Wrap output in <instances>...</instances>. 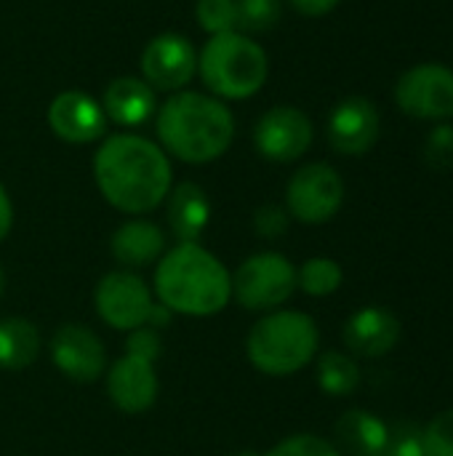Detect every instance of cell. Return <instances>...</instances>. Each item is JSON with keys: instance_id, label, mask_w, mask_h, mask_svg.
Masks as SVG:
<instances>
[{"instance_id": "6da1fadb", "label": "cell", "mask_w": 453, "mask_h": 456, "mask_svg": "<svg viewBox=\"0 0 453 456\" xmlns=\"http://www.w3.org/2000/svg\"><path fill=\"white\" fill-rule=\"evenodd\" d=\"M93 179L104 200L131 216L158 208L174 187L166 150L139 134H112L101 139L93 155Z\"/></svg>"}, {"instance_id": "7a4b0ae2", "label": "cell", "mask_w": 453, "mask_h": 456, "mask_svg": "<svg viewBox=\"0 0 453 456\" xmlns=\"http://www.w3.org/2000/svg\"><path fill=\"white\" fill-rule=\"evenodd\" d=\"M155 131L166 155L203 166L230 150L235 139V115L227 102L184 88L158 107Z\"/></svg>"}, {"instance_id": "3957f363", "label": "cell", "mask_w": 453, "mask_h": 456, "mask_svg": "<svg viewBox=\"0 0 453 456\" xmlns=\"http://www.w3.org/2000/svg\"><path fill=\"white\" fill-rule=\"evenodd\" d=\"M155 294L171 313L208 318L230 305L232 275L200 243H179L155 267Z\"/></svg>"}, {"instance_id": "277c9868", "label": "cell", "mask_w": 453, "mask_h": 456, "mask_svg": "<svg viewBox=\"0 0 453 456\" xmlns=\"http://www.w3.org/2000/svg\"><path fill=\"white\" fill-rule=\"evenodd\" d=\"M267 51L238 29L211 35L198 53V75L222 102L251 99L267 83Z\"/></svg>"}, {"instance_id": "5b68a950", "label": "cell", "mask_w": 453, "mask_h": 456, "mask_svg": "<svg viewBox=\"0 0 453 456\" xmlns=\"http://www.w3.org/2000/svg\"><path fill=\"white\" fill-rule=\"evenodd\" d=\"M320 347L318 323L296 310H272L254 323L246 350L256 371L267 377H291L312 363Z\"/></svg>"}, {"instance_id": "8992f818", "label": "cell", "mask_w": 453, "mask_h": 456, "mask_svg": "<svg viewBox=\"0 0 453 456\" xmlns=\"http://www.w3.org/2000/svg\"><path fill=\"white\" fill-rule=\"evenodd\" d=\"M296 291V267L278 251L248 256L232 275V297L254 313H272Z\"/></svg>"}, {"instance_id": "52a82bcc", "label": "cell", "mask_w": 453, "mask_h": 456, "mask_svg": "<svg viewBox=\"0 0 453 456\" xmlns=\"http://www.w3.org/2000/svg\"><path fill=\"white\" fill-rule=\"evenodd\" d=\"M344 203V182L328 163L302 166L286 187V211L304 224H326Z\"/></svg>"}, {"instance_id": "ba28073f", "label": "cell", "mask_w": 453, "mask_h": 456, "mask_svg": "<svg viewBox=\"0 0 453 456\" xmlns=\"http://www.w3.org/2000/svg\"><path fill=\"white\" fill-rule=\"evenodd\" d=\"M398 107L419 120L446 123L453 118V69L425 61L406 69L395 86Z\"/></svg>"}, {"instance_id": "9c48e42d", "label": "cell", "mask_w": 453, "mask_h": 456, "mask_svg": "<svg viewBox=\"0 0 453 456\" xmlns=\"http://www.w3.org/2000/svg\"><path fill=\"white\" fill-rule=\"evenodd\" d=\"M93 302L101 321L117 331H133L139 326H147L150 313L155 307L150 286L131 270L107 273L96 286Z\"/></svg>"}, {"instance_id": "30bf717a", "label": "cell", "mask_w": 453, "mask_h": 456, "mask_svg": "<svg viewBox=\"0 0 453 456\" xmlns=\"http://www.w3.org/2000/svg\"><path fill=\"white\" fill-rule=\"evenodd\" d=\"M312 136V120L291 104H278L267 110L254 126V144L259 155H264L272 163L299 160L310 150Z\"/></svg>"}, {"instance_id": "8fae6325", "label": "cell", "mask_w": 453, "mask_h": 456, "mask_svg": "<svg viewBox=\"0 0 453 456\" xmlns=\"http://www.w3.org/2000/svg\"><path fill=\"white\" fill-rule=\"evenodd\" d=\"M198 72V51L187 35L163 32L144 45L142 75L155 91H184Z\"/></svg>"}, {"instance_id": "7c38bea8", "label": "cell", "mask_w": 453, "mask_h": 456, "mask_svg": "<svg viewBox=\"0 0 453 456\" xmlns=\"http://www.w3.org/2000/svg\"><path fill=\"white\" fill-rule=\"evenodd\" d=\"M107 115L101 102L85 91H61L48 104V126L67 144H91L107 134Z\"/></svg>"}, {"instance_id": "4fadbf2b", "label": "cell", "mask_w": 453, "mask_h": 456, "mask_svg": "<svg viewBox=\"0 0 453 456\" xmlns=\"http://www.w3.org/2000/svg\"><path fill=\"white\" fill-rule=\"evenodd\" d=\"M51 361L72 382H93L107 371L101 339L80 323H67L53 334Z\"/></svg>"}, {"instance_id": "5bb4252c", "label": "cell", "mask_w": 453, "mask_h": 456, "mask_svg": "<svg viewBox=\"0 0 453 456\" xmlns=\"http://www.w3.org/2000/svg\"><path fill=\"white\" fill-rule=\"evenodd\" d=\"M379 139V110L366 96L342 99L328 115V142L339 155H363Z\"/></svg>"}, {"instance_id": "9a60e30c", "label": "cell", "mask_w": 453, "mask_h": 456, "mask_svg": "<svg viewBox=\"0 0 453 456\" xmlns=\"http://www.w3.org/2000/svg\"><path fill=\"white\" fill-rule=\"evenodd\" d=\"M107 393L112 403L125 414L147 411L158 398V374L155 366L136 355H123L112 363L107 374Z\"/></svg>"}, {"instance_id": "2e32d148", "label": "cell", "mask_w": 453, "mask_h": 456, "mask_svg": "<svg viewBox=\"0 0 453 456\" xmlns=\"http://www.w3.org/2000/svg\"><path fill=\"white\" fill-rule=\"evenodd\" d=\"M400 339V321L387 307L368 305L344 323V345L352 355L382 358Z\"/></svg>"}, {"instance_id": "e0dca14e", "label": "cell", "mask_w": 453, "mask_h": 456, "mask_svg": "<svg viewBox=\"0 0 453 456\" xmlns=\"http://www.w3.org/2000/svg\"><path fill=\"white\" fill-rule=\"evenodd\" d=\"M107 120L123 128H139L150 123L158 112V99L155 88L144 77H117L107 86L104 99H101Z\"/></svg>"}, {"instance_id": "ac0fdd59", "label": "cell", "mask_w": 453, "mask_h": 456, "mask_svg": "<svg viewBox=\"0 0 453 456\" xmlns=\"http://www.w3.org/2000/svg\"><path fill=\"white\" fill-rule=\"evenodd\" d=\"M109 251L123 267L139 270L158 262L166 254V235L150 219H131L115 230L109 240Z\"/></svg>"}, {"instance_id": "d6986e66", "label": "cell", "mask_w": 453, "mask_h": 456, "mask_svg": "<svg viewBox=\"0 0 453 456\" xmlns=\"http://www.w3.org/2000/svg\"><path fill=\"white\" fill-rule=\"evenodd\" d=\"M168 227L179 243H198L211 222V200L195 182H182L168 192Z\"/></svg>"}, {"instance_id": "ffe728a7", "label": "cell", "mask_w": 453, "mask_h": 456, "mask_svg": "<svg viewBox=\"0 0 453 456\" xmlns=\"http://www.w3.org/2000/svg\"><path fill=\"white\" fill-rule=\"evenodd\" d=\"M334 436L339 454L384 456L390 428L366 409H350L336 419Z\"/></svg>"}, {"instance_id": "44dd1931", "label": "cell", "mask_w": 453, "mask_h": 456, "mask_svg": "<svg viewBox=\"0 0 453 456\" xmlns=\"http://www.w3.org/2000/svg\"><path fill=\"white\" fill-rule=\"evenodd\" d=\"M40 355V331L24 318L0 321V369L21 371Z\"/></svg>"}, {"instance_id": "7402d4cb", "label": "cell", "mask_w": 453, "mask_h": 456, "mask_svg": "<svg viewBox=\"0 0 453 456\" xmlns=\"http://www.w3.org/2000/svg\"><path fill=\"white\" fill-rule=\"evenodd\" d=\"M318 385L331 398H344L360 385V369L355 358L339 350H328L318 358Z\"/></svg>"}, {"instance_id": "603a6c76", "label": "cell", "mask_w": 453, "mask_h": 456, "mask_svg": "<svg viewBox=\"0 0 453 456\" xmlns=\"http://www.w3.org/2000/svg\"><path fill=\"white\" fill-rule=\"evenodd\" d=\"M344 281V273L336 259L328 256H312L296 270V289H302L307 297H331L339 291Z\"/></svg>"}, {"instance_id": "cb8c5ba5", "label": "cell", "mask_w": 453, "mask_h": 456, "mask_svg": "<svg viewBox=\"0 0 453 456\" xmlns=\"http://www.w3.org/2000/svg\"><path fill=\"white\" fill-rule=\"evenodd\" d=\"M238 5V32H267L280 21V0H235Z\"/></svg>"}, {"instance_id": "d4e9b609", "label": "cell", "mask_w": 453, "mask_h": 456, "mask_svg": "<svg viewBox=\"0 0 453 456\" xmlns=\"http://www.w3.org/2000/svg\"><path fill=\"white\" fill-rule=\"evenodd\" d=\"M198 24L208 35H222L238 29V5L235 0H198L195 3Z\"/></svg>"}, {"instance_id": "484cf974", "label": "cell", "mask_w": 453, "mask_h": 456, "mask_svg": "<svg viewBox=\"0 0 453 456\" xmlns=\"http://www.w3.org/2000/svg\"><path fill=\"white\" fill-rule=\"evenodd\" d=\"M425 163L433 171L453 168V123H438L425 142Z\"/></svg>"}, {"instance_id": "4316f807", "label": "cell", "mask_w": 453, "mask_h": 456, "mask_svg": "<svg viewBox=\"0 0 453 456\" xmlns=\"http://www.w3.org/2000/svg\"><path fill=\"white\" fill-rule=\"evenodd\" d=\"M264 456H342L339 449L320 438V436H312V433H299V436H291L286 441H280L278 446H272Z\"/></svg>"}, {"instance_id": "83f0119b", "label": "cell", "mask_w": 453, "mask_h": 456, "mask_svg": "<svg viewBox=\"0 0 453 456\" xmlns=\"http://www.w3.org/2000/svg\"><path fill=\"white\" fill-rule=\"evenodd\" d=\"M425 456H453V409L441 411L425 430Z\"/></svg>"}, {"instance_id": "f1b7e54d", "label": "cell", "mask_w": 453, "mask_h": 456, "mask_svg": "<svg viewBox=\"0 0 453 456\" xmlns=\"http://www.w3.org/2000/svg\"><path fill=\"white\" fill-rule=\"evenodd\" d=\"M422 430L425 428L414 422H398L395 428H390L384 456H425Z\"/></svg>"}, {"instance_id": "f546056e", "label": "cell", "mask_w": 453, "mask_h": 456, "mask_svg": "<svg viewBox=\"0 0 453 456\" xmlns=\"http://www.w3.org/2000/svg\"><path fill=\"white\" fill-rule=\"evenodd\" d=\"M163 353V342L158 329L152 326H139L133 331H128V342H125V355H136L144 358L150 363H155Z\"/></svg>"}, {"instance_id": "4dcf8cb0", "label": "cell", "mask_w": 453, "mask_h": 456, "mask_svg": "<svg viewBox=\"0 0 453 456\" xmlns=\"http://www.w3.org/2000/svg\"><path fill=\"white\" fill-rule=\"evenodd\" d=\"M288 211L283 208V206H278V203H267V206H262V208H256V214H254V230L262 235V238H280V235H286V230H288Z\"/></svg>"}, {"instance_id": "1f68e13d", "label": "cell", "mask_w": 453, "mask_h": 456, "mask_svg": "<svg viewBox=\"0 0 453 456\" xmlns=\"http://www.w3.org/2000/svg\"><path fill=\"white\" fill-rule=\"evenodd\" d=\"M294 5V11H299L302 16H310V19H318V16H326L331 13L342 0H288Z\"/></svg>"}, {"instance_id": "d6a6232c", "label": "cell", "mask_w": 453, "mask_h": 456, "mask_svg": "<svg viewBox=\"0 0 453 456\" xmlns=\"http://www.w3.org/2000/svg\"><path fill=\"white\" fill-rule=\"evenodd\" d=\"M11 224H13V206H11V198H8L5 187L0 184V243L8 238Z\"/></svg>"}, {"instance_id": "836d02e7", "label": "cell", "mask_w": 453, "mask_h": 456, "mask_svg": "<svg viewBox=\"0 0 453 456\" xmlns=\"http://www.w3.org/2000/svg\"><path fill=\"white\" fill-rule=\"evenodd\" d=\"M3 291H5V273H3V267H0V297H3Z\"/></svg>"}, {"instance_id": "e575fe53", "label": "cell", "mask_w": 453, "mask_h": 456, "mask_svg": "<svg viewBox=\"0 0 453 456\" xmlns=\"http://www.w3.org/2000/svg\"><path fill=\"white\" fill-rule=\"evenodd\" d=\"M232 456H264V454H256V452H238V454Z\"/></svg>"}]
</instances>
